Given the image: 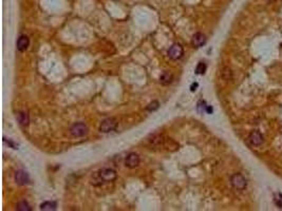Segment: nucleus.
<instances>
[{
	"instance_id": "1",
	"label": "nucleus",
	"mask_w": 282,
	"mask_h": 211,
	"mask_svg": "<svg viewBox=\"0 0 282 211\" xmlns=\"http://www.w3.org/2000/svg\"><path fill=\"white\" fill-rule=\"evenodd\" d=\"M70 132L74 137H81L88 133V128L84 123H76L71 127Z\"/></svg>"
},
{
	"instance_id": "10",
	"label": "nucleus",
	"mask_w": 282,
	"mask_h": 211,
	"mask_svg": "<svg viewBox=\"0 0 282 211\" xmlns=\"http://www.w3.org/2000/svg\"><path fill=\"white\" fill-rule=\"evenodd\" d=\"M29 45H30V40H29V38H27V36L22 35V36H20V37L18 38V40H17V49L19 50L20 52L26 51V50L27 49V47H29Z\"/></svg>"
},
{
	"instance_id": "6",
	"label": "nucleus",
	"mask_w": 282,
	"mask_h": 211,
	"mask_svg": "<svg viewBox=\"0 0 282 211\" xmlns=\"http://www.w3.org/2000/svg\"><path fill=\"white\" fill-rule=\"evenodd\" d=\"M125 165L126 167H128V168H136L137 166L139 165V157L137 154H135V153H130L129 155L127 156L125 160Z\"/></svg>"
},
{
	"instance_id": "8",
	"label": "nucleus",
	"mask_w": 282,
	"mask_h": 211,
	"mask_svg": "<svg viewBox=\"0 0 282 211\" xmlns=\"http://www.w3.org/2000/svg\"><path fill=\"white\" fill-rule=\"evenodd\" d=\"M206 42V37L204 34L202 33H196L193 36H192L191 39V43L193 47L196 48H201L202 45H204Z\"/></svg>"
},
{
	"instance_id": "4",
	"label": "nucleus",
	"mask_w": 282,
	"mask_h": 211,
	"mask_svg": "<svg viewBox=\"0 0 282 211\" xmlns=\"http://www.w3.org/2000/svg\"><path fill=\"white\" fill-rule=\"evenodd\" d=\"M116 127V120L114 118H106L102 121L99 126V131L103 133L111 132L115 129Z\"/></svg>"
},
{
	"instance_id": "19",
	"label": "nucleus",
	"mask_w": 282,
	"mask_h": 211,
	"mask_svg": "<svg viewBox=\"0 0 282 211\" xmlns=\"http://www.w3.org/2000/svg\"><path fill=\"white\" fill-rule=\"evenodd\" d=\"M269 1H273V0H269Z\"/></svg>"
},
{
	"instance_id": "12",
	"label": "nucleus",
	"mask_w": 282,
	"mask_h": 211,
	"mask_svg": "<svg viewBox=\"0 0 282 211\" xmlns=\"http://www.w3.org/2000/svg\"><path fill=\"white\" fill-rule=\"evenodd\" d=\"M56 203L55 202H45L40 205V210L43 211H53L56 209Z\"/></svg>"
},
{
	"instance_id": "5",
	"label": "nucleus",
	"mask_w": 282,
	"mask_h": 211,
	"mask_svg": "<svg viewBox=\"0 0 282 211\" xmlns=\"http://www.w3.org/2000/svg\"><path fill=\"white\" fill-rule=\"evenodd\" d=\"M100 178L105 182H112L113 180H115L116 177V172L113 169H109V168H104L102 170H99L98 172Z\"/></svg>"
},
{
	"instance_id": "9",
	"label": "nucleus",
	"mask_w": 282,
	"mask_h": 211,
	"mask_svg": "<svg viewBox=\"0 0 282 211\" xmlns=\"http://www.w3.org/2000/svg\"><path fill=\"white\" fill-rule=\"evenodd\" d=\"M15 181L17 184L19 185H26L29 183L30 178H29V175H27V172L20 170V171H17L15 174Z\"/></svg>"
},
{
	"instance_id": "13",
	"label": "nucleus",
	"mask_w": 282,
	"mask_h": 211,
	"mask_svg": "<svg viewBox=\"0 0 282 211\" xmlns=\"http://www.w3.org/2000/svg\"><path fill=\"white\" fill-rule=\"evenodd\" d=\"M172 75L170 74L169 72H164L163 74L161 75V77H160V80H161L162 84H170L171 81H172Z\"/></svg>"
},
{
	"instance_id": "2",
	"label": "nucleus",
	"mask_w": 282,
	"mask_h": 211,
	"mask_svg": "<svg viewBox=\"0 0 282 211\" xmlns=\"http://www.w3.org/2000/svg\"><path fill=\"white\" fill-rule=\"evenodd\" d=\"M230 183H231V185H233V187L238 190H243L246 187V180H245L244 176L240 173L233 174L230 178Z\"/></svg>"
},
{
	"instance_id": "15",
	"label": "nucleus",
	"mask_w": 282,
	"mask_h": 211,
	"mask_svg": "<svg viewBox=\"0 0 282 211\" xmlns=\"http://www.w3.org/2000/svg\"><path fill=\"white\" fill-rule=\"evenodd\" d=\"M206 65L204 63H199V65L197 66V68H196V73L197 74H204L205 73V71H206Z\"/></svg>"
},
{
	"instance_id": "7",
	"label": "nucleus",
	"mask_w": 282,
	"mask_h": 211,
	"mask_svg": "<svg viewBox=\"0 0 282 211\" xmlns=\"http://www.w3.org/2000/svg\"><path fill=\"white\" fill-rule=\"evenodd\" d=\"M248 141L253 146H260L263 143V136L260 132L255 130V131H253L249 134Z\"/></svg>"
},
{
	"instance_id": "17",
	"label": "nucleus",
	"mask_w": 282,
	"mask_h": 211,
	"mask_svg": "<svg viewBox=\"0 0 282 211\" xmlns=\"http://www.w3.org/2000/svg\"><path fill=\"white\" fill-rule=\"evenodd\" d=\"M159 102H157V100H153L152 102H150V104L148 105L147 107V110L148 111H155V110L159 108Z\"/></svg>"
},
{
	"instance_id": "11",
	"label": "nucleus",
	"mask_w": 282,
	"mask_h": 211,
	"mask_svg": "<svg viewBox=\"0 0 282 211\" xmlns=\"http://www.w3.org/2000/svg\"><path fill=\"white\" fill-rule=\"evenodd\" d=\"M17 120L19 121L20 125L27 126L30 121L29 115H27V113H26V112H19V113L17 114Z\"/></svg>"
},
{
	"instance_id": "16",
	"label": "nucleus",
	"mask_w": 282,
	"mask_h": 211,
	"mask_svg": "<svg viewBox=\"0 0 282 211\" xmlns=\"http://www.w3.org/2000/svg\"><path fill=\"white\" fill-rule=\"evenodd\" d=\"M274 202L278 208H282V193H276L274 198Z\"/></svg>"
},
{
	"instance_id": "3",
	"label": "nucleus",
	"mask_w": 282,
	"mask_h": 211,
	"mask_svg": "<svg viewBox=\"0 0 282 211\" xmlns=\"http://www.w3.org/2000/svg\"><path fill=\"white\" fill-rule=\"evenodd\" d=\"M183 53H184V50H183L182 45L179 43H173L170 47V49L168 50V56L172 60H178L183 56Z\"/></svg>"
},
{
	"instance_id": "14",
	"label": "nucleus",
	"mask_w": 282,
	"mask_h": 211,
	"mask_svg": "<svg viewBox=\"0 0 282 211\" xmlns=\"http://www.w3.org/2000/svg\"><path fill=\"white\" fill-rule=\"evenodd\" d=\"M16 209L21 210V211H30L31 210V207H30V205L27 203L26 201H22V202H19V203L17 204Z\"/></svg>"
},
{
	"instance_id": "18",
	"label": "nucleus",
	"mask_w": 282,
	"mask_h": 211,
	"mask_svg": "<svg viewBox=\"0 0 282 211\" xmlns=\"http://www.w3.org/2000/svg\"><path fill=\"white\" fill-rule=\"evenodd\" d=\"M196 88H198V84H192V86H191V91H192V92L197 90Z\"/></svg>"
}]
</instances>
